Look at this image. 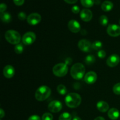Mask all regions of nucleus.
<instances>
[{
    "label": "nucleus",
    "mask_w": 120,
    "mask_h": 120,
    "mask_svg": "<svg viewBox=\"0 0 120 120\" xmlns=\"http://www.w3.org/2000/svg\"><path fill=\"white\" fill-rule=\"evenodd\" d=\"M97 108L98 111L101 112H105L108 111L109 109V105L107 103L104 101H98L97 104Z\"/></svg>",
    "instance_id": "obj_16"
},
{
    "label": "nucleus",
    "mask_w": 120,
    "mask_h": 120,
    "mask_svg": "<svg viewBox=\"0 0 120 120\" xmlns=\"http://www.w3.org/2000/svg\"><path fill=\"white\" fill-rule=\"evenodd\" d=\"M95 60H96V58L93 55H88L85 58V63L87 65H90V64H93L95 62Z\"/></svg>",
    "instance_id": "obj_21"
},
{
    "label": "nucleus",
    "mask_w": 120,
    "mask_h": 120,
    "mask_svg": "<svg viewBox=\"0 0 120 120\" xmlns=\"http://www.w3.org/2000/svg\"><path fill=\"white\" fill-rule=\"evenodd\" d=\"M28 120H41V119L39 116H36V115H33V116L29 117Z\"/></svg>",
    "instance_id": "obj_34"
},
{
    "label": "nucleus",
    "mask_w": 120,
    "mask_h": 120,
    "mask_svg": "<svg viewBox=\"0 0 120 120\" xmlns=\"http://www.w3.org/2000/svg\"><path fill=\"white\" fill-rule=\"evenodd\" d=\"M57 92L61 95H64L67 93L66 87L64 85H63V84H59V85H58V86L57 87Z\"/></svg>",
    "instance_id": "obj_22"
},
{
    "label": "nucleus",
    "mask_w": 120,
    "mask_h": 120,
    "mask_svg": "<svg viewBox=\"0 0 120 120\" xmlns=\"http://www.w3.org/2000/svg\"><path fill=\"white\" fill-rule=\"evenodd\" d=\"M66 3L69 4H73L76 3L78 0H64Z\"/></svg>",
    "instance_id": "obj_35"
},
{
    "label": "nucleus",
    "mask_w": 120,
    "mask_h": 120,
    "mask_svg": "<svg viewBox=\"0 0 120 120\" xmlns=\"http://www.w3.org/2000/svg\"><path fill=\"white\" fill-rule=\"evenodd\" d=\"M36 39V35L32 32H28L25 34L22 37V42L25 45H31L35 42Z\"/></svg>",
    "instance_id": "obj_6"
},
{
    "label": "nucleus",
    "mask_w": 120,
    "mask_h": 120,
    "mask_svg": "<svg viewBox=\"0 0 120 120\" xmlns=\"http://www.w3.org/2000/svg\"><path fill=\"white\" fill-rule=\"evenodd\" d=\"M71 11L74 14H78L80 12V8L79 6L77 5H74L71 8Z\"/></svg>",
    "instance_id": "obj_31"
},
{
    "label": "nucleus",
    "mask_w": 120,
    "mask_h": 120,
    "mask_svg": "<svg viewBox=\"0 0 120 120\" xmlns=\"http://www.w3.org/2000/svg\"><path fill=\"white\" fill-rule=\"evenodd\" d=\"M41 21V16L38 13L30 14L27 17V22L30 25H36Z\"/></svg>",
    "instance_id": "obj_9"
},
{
    "label": "nucleus",
    "mask_w": 120,
    "mask_h": 120,
    "mask_svg": "<svg viewBox=\"0 0 120 120\" xmlns=\"http://www.w3.org/2000/svg\"><path fill=\"white\" fill-rule=\"evenodd\" d=\"M107 32L110 36L117 37L120 35V26L116 24L109 25L107 29Z\"/></svg>",
    "instance_id": "obj_7"
},
{
    "label": "nucleus",
    "mask_w": 120,
    "mask_h": 120,
    "mask_svg": "<svg viewBox=\"0 0 120 120\" xmlns=\"http://www.w3.org/2000/svg\"><path fill=\"white\" fill-rule=\"evenodd\" d=\"M7 5H6V4H5L4 3H2L1 5H0V12H1V13H3L7 9Z\"/></svg>",
    "instance_id": "obj_33"
},
{
    "label": "nucleus",
    "mask_w": 120,
    "mask_h": 120,
    "mask_svg": "<svg viewBox=\"0 0 120 120\" xmlns=\"http://www.w3.org/2000/svg\"><path fill=\"white\" fill-rule=\"evenodd\" d=\"M102 46H103V43L101 41H96L93 43L92 45H91V48L94 49V50H99L102 48Z\"/></svg>",
    "instance_id": "obj_23"
},
{
    "label": "nucleus",
    "mask_w": 120,
    "mask_h": 120,
    "mask_svg": "<svg viewBox=\"0 0 120 120\" xmlns=\"http://www.w3.org/2000/svg\"><path fill=\"white\" fill-rule=\"evenodd\" d=\"M23 49H24V48H23V45L21 43H18V44L16 45L15 48H14V50H15V53L17 54L22 53L23 51Z\"/></svg>",
    "instance_id": "obj_26"
},
{
    "label": "nucleus",
    "mask_w": 120,
    "mask_h": 120,
    "mask_svg": "<svg viewBox=\"0 0 120 120\" xmlns=\"http://www.w3.org/2000/svg\"><path fill=\"white\" fill-rule=\"evenodd\" d=\"M97 55H98V57H100V59H103L106 56V52L104 50H100L97 53Z\"/></svg>",
    "instance_id": "obj_29"
},
{
    "label": "nucleus",
    "mask_w": 120,
    "mask_h": 120,
    "mask_svg": "<svg viewBox=\"0 0 120 120\" xmlns=\"http://www.w3.org/2000/svg\"><path fill=\"white\" fill-rule=\"evenodd\" d=\"M62 104L58 100H54L50 102L48 105V109L52 112H58L62 110Z\"/></svg>",
    "instance_id": "obj_8"
},
{
    "label": "nucleus",
    "mask_w": 120,
    "mask_h": 120,
    "mask_svg": "<svg viewBox=\"0 0 120 120\" xmlns=\"http://www.w3.org/2000/svg\"><path fill=\"white\" fill-rule=\"evenodd\" d=\"M14 3L17 6H21L24 3L25 0H13Z\"/></svg>",
    "instance_id": "obj_32"
},
{
    "label": "nucleus",
    "mask_w": 120,
    "mask_h": 120,
    "mask_svg": "<svg viewBox=\"0 0 120 120\" xmlns=\"http://www.w3.org/2000/svg\"><path fill=\"white\" fill-rule=\"evenodd\" d=\"M80 16L82 21H84V22H89L92 19L93 13L90 9H83L80 12Z\"/></svg>",
    "instance_id": "obj_13"
},
{
    "label": "nucleus",
    "mask_w": 120,
    "mask_h": 120,
    "mask_svg": "<svg viewBox=\"0 0 120 120\" xmlns=\"http://www.w3.org/2000/svg\"><path fill=\"white\" fill-rule=\"evenodd\" d=\"M97 79V74L94 71H89L84 76V81L89 84H92L96 82Z\"/></svg>",
    "instance_id": "obj_14"
},
{
    "label": "nucleus",
    "mask_w": 120,
    "mask_h": 120,
    "mask_svg": "<svg viewBox=\"0 0 120 120\" xmlns=\"http://www.w3.org/2000/svg\"><path fill=\"white\" fill-rule=\"evenodd\" d=\"M68 71V67L66 63H58L53 68V73L57 77H64L67 75Z\"/></svg>",
    "instance_id": "obj_5"
},
{
    "label": "nucleus",
    "mask_w": 120,
    "mask_h": 120,
    "mask_svg": "<svg viewBox=\"0 0 120 120\" xmlns=\"http://www.w3.org/2000/svg\"><path fill=\"white\" fill-rule=\"evenodd\" d=\"M85 73V68L83 64L77 63L72 66L70 70V75L75 80H80L84 77Z\"/></svg>",
    "instance_id": "obj_2"
},
{
    "label": "nucleus",
    "mask_w": 120,
    "mask_h": 120,
    "mask_svg": "<svg viewBox=\"0 0 120 120\" xmlns=\"http://www.w3.org/2000/svg\"><path fill=\"white\" fill-rule=\"evenodd\" d=\"M71 116L69 112H63L60 116L59 120H71Z\"/></svg>",
    "instance_id": "obj_25"
},
{
    "label": "nucleus",
    "mask_w": 120,
    "mask_h": 120,
    "mask_svg": "<svg viewBox=\"0 0 120 120\" xmlns=\"http://www.w3.org/2000/svg\"><path fill=\"white\" fill-rule=\"evenodd\" d=\"M113 3L110 1H105L101 4V9L104 12H109L113 8Z\"/></svg>",
    "instance_id": "obj_18"
},
{
    "label": "nucleus",
    "mask_w": 120,
    "mask_h": 120,
    "mask_svg": "<svg viewBox=\"0 0 120 120\" xmlns=\"http://www.w3.org/2000/svg\"><path fill=\"white\" fill-rule=\"evenodd\" d=\"M91 45L90 42L87 39H82L79 42L78 47L80 50L84 52H88L90 50Z\"/></svg>",
    "instance_id": "obj_10"
},
{
    "label": "nucleus",
    "mask_w": 120,
    "mask_h": 120,
    "mask_svg": "<svg viewBox=\"0 0 120 120\" xmlns=\"http://www.w3.org/2000/svg\"><path fill=\"white\" fill-rule=\"evenodd\" d=\"M113 92L116 94L120 95V83H117L114 86Z\"/></svg>",
    "instance_id": "obj_27"
},
{
    "label": "nucleus",
    "mask_w": 120,
    "mask_h": 120,
    "mask_svg": "<svg viewBox=\"0 0 120 120\" xmlns=\"http://www.w3.org/2000/svg\"><path fill=\"white\" fill-rule=\"evenodd\" d=\"M5 38L9 43L13 45H17L19 43L21 38L19 32L14 30H9L6 32Z\"/></svg>",
    "instance_id": "obj_4"
},
{
    "label": "nucleus",
    "mask_w": 120,
    "mask_h": 120,
    "mask_svg": "<svg viewBox=\"0 0 120 120\" xmlns=\"http://www.w3.org/2000/svg\"><path fill=\"white\" fill-rule=\"evenodd\" d=\"M119 22H120V21H119Z\"/></svg>",
    "instance_id": "obj_39"
},
{
    "label": "nucleus",
    "mask_w": 120,
    "mask_h": 120,
    "mask_svg": "<svg viewBox=\"0 0 120 120\" xmlns=\"http://www.w3.org/2000/svg\"><path fill=\"white\" fill-rule=\"evenodd\" d=\"M80 1L82 5L86 8L92 7L94 4V0H80Z\"/></svg>",
    "instance_id": "obj_20"
},
{
    "label": "nucleus",
    "mask_w": 120,
    "mask_h": 120,
    "mask_svg": "<svg viewBox=\"0 0 120 120\" xmlns=\"http://www.w3.org/2000/svg\"><path fill=\"white\" fill-rule=\"evenodd\" d=\"M94 120H105V119L102 117H98L95 118Z\"/></svg>",
    "instance_id": "obj_37"
},
{
    "label": "nucleus",
    "mask_w": 120,
    "mask_h": 120,
    "mask_svg": "<svg viewBox=\"0 0 120 120\" xmlns=\"http://www.w3.org/2000/svg\"><path fill=\"white\" fill-rule=\"evenodd\" d=\"M4 76L6 78H12L15 75V69L11 65H7L4 68L3 70Z\"/></svg>",
    "instance_id": "obj_15"
},
{
    "label": "nucleus",
    "mask_w": 120,
    "mask_h": 120,
    "mask_svg": "<svg viewBox=\"0 0 120 120\" xmlns=\"http://www.w3.org/2000/svg\"><path fill=\"white\" fill-rule=\"evenodd\" d=\"M99 22L101 25L106 26L109 22V19L105 15H101L99 18Z\"/></svg>",
    "instance_id": "obj_24"
},
{
    "label": "nucleus",
    "mask_w": 120,
    "mask_h": 120,
    "mask_svg": "<svg viewBox=\"0 0 120 120\" xmlns=\"http://www.w3.org/2000/svg\"><path fill=\"white\" fill-rule=\"evenodd\" d=\"M0 17H1V19L4 23H8L9 22H10L11 21L12 17L11 15L10 14H9L8 12H3L1 13V15H0Z\"/></svg>",
    "instance_id": "obj_19"
},
{
    "label": "nucleus",
    "mask_w": 120,
    "mask_h": 120,
    "mask_svg": "<svg viewBox=\"0 0 120 120\" xmlns=\"http://www.w3.org/2000/svg\"><path fill=\"white\" fill-rule=\"evenodd\" d=\"M51 94V90L46 86L39 87L35 93V98L38 101H42L46 100Z\"/></svg>",
    "instance_id": "obj_3"
},
{
    "label": "nucleus",
    "mask_w": 120,
    "mask_h": 120,
    "mask_svg": "<svg viewBox=\"0 0 120 120\" xmlns=\"http://www.w3.org/2000/svg\"><path fill=\"white\" fill-rule=\"evenodd\" d=\"M18 17L19 19L21 20V21H23V20H25L26 18V15L23 12H21L18 15Z\"/></svg>",
    "instance_id": "obj_30"
},
{
    "label": "nucleus",
    "mask_w": 120,
    "mask_h": 120,
    "mask_svg": "<svg viewBox=\"0 0 120 120\" xmlns=\"http://www.w3.org/2000/svg\"><path fill=\"white\" fill-rule=\"evenodd\" d=\"M65 103L67 106L71 109L77 108L80 105L82 102V98L77 93H71L68 94L66 97Z\"/></svg>",
    "instance_id": "obj_1"
},
{
    "label": "nucleus",
    "mask_w": 120,
    "mask_h": 120,
    "mask_svg": "<svg viewBox=\"0 0 120 120\" xmlns=\"http://www.w3.org/2000/svg\"><path fill=\"white\" fill-rule=\"evenodd\" d=\"M73 120H81V118H80V117H77V116H75V117H74Z\"/></svg>",
    "instance_id": "obj_38"
},
{
    "label": "nucleus",
    "mask_w": 120,
    "mask_h": 120,
    "mask_svg": "<svg viewBox=\"0 0 120 120\" xmlns=\"http://www.w3.org/2000/svg\"><path fill=\"white\" fill-rule=\"evenodd\" d=\"M120 62V57L118 55H111V56L108 57L106 63L109 66L113 68V67L116 66Z\"/></svg>",
    "instance_id": "obj_11"
},
{
    "label": "nucleus",
    "mask_w": 120,
    "mask_h": 120,
    "mask_svg": "<svg viewBox=\"0 0 120 120\" xmlns=\"http://www.w3.org/2000/svg\"><path fill=\"white\" fill-rule=\"evenodd\" d=\"M4 116H5V112L4 111V110H2V109H1V110H0V117H1V118H3Z\"/></svg>",
    "instance_id": "obj_36"
},
{
    "label": "nucleus",
    "mask_w": 120,
    "mask_h": 120,
    "mask_svg": "<svg viewBox=\"0 0 120 120\" xmlns=\"http://www.w3.org/2000/svg\"><path fill=\"white\" fill-rule=\"evenodd\" d=\"M108 116L112 120H116L120 116L119 111L116 108H112L108 112Z\"/></svg>",
    "instance_id": "obj_17"
},
{
    "label": "nucleus",
    "mask_w": 120,
    "mask_h": 120,
    "mask_svg": "<svg viewBox=\"0 0 120 120\" xmlns=\"http://www.w3.org/2000/svg\"><path fill=\"white\" fill-rule=\"evenodd\" d=\"M42 120H53V116L50 113L46 112L42 116Z\"/></svg>",
    "instance_id": "obj_28"
},
{
    "label": "nucleus",
    "mask_w": 120,
    "mask_h": 120,
    "mask_svg": "<svg viewBox=\"0 0 120 120\" xmlns=\"http://www.w3.org/2000/svg\"><path fill=\"white\" fill-rule=\"evenodd\" d=\"M80 25L76 20H70L68 23V28L73 33H78L80 30Z\"/></svg>",
    "instance_id": "obj_12"
}]
</instances>
